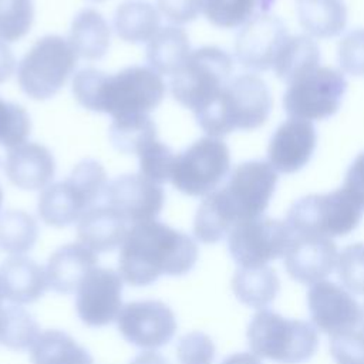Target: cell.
Listing matches in <instances>:
<instances>
[{
    "instance_id": "f907efd6",
    "label": "cell",
    "mask_w": 364,
    "mask_h": 364,
    "mask_svg": "<svg viewBox=\"0 0 364 364\" xmlns=\"http://www.w3.org/2000/svg\"><path fill=\"white\" fill-rule=\"evenodd\" d=\"M91 1H95V3H101V1H105V0H91Z\"/></svg>"
},
{
    "instance_id": "30bf717a",
    "label": "cell",
    "mask_w": 364,
    "mask_h": 364,
    "mask_svg": "<svg viewBox=\"0 0 364 364\" xmlns=\"http://www.w3.org/2000/svg\"><path fill=\"white\" fill-rule=\"evenodd\" d=\"M346 88V78L338 70L318 65L289 84L283 107L290 118L324 119L338 109Z\"/></svg>"
},
{
    "instance_id": "9a60e30c",
    "label": "cell",
    "mask_w": 364,
    "mask_h": 364,
    "mask_svg": "<svg viewBox=\"0 0 364 364\" xmlns=\"http://www.w3.org/2000/svg\"><path fill=\"white\" fill-rule=\"evenodd\" d=\"M104 198L127 222L142 223L155 220L165 202L161 185L141 173L121 175L107 183Z\"/></svg>"
},
{
    "instance_id": "f546056e",
    "label": "cell",
    "mask_w": 364,
    "mask_h": 364,
    "mask_svg": "<svg viewBox=\"0 0 364 364\" xmlns=\"http://www.w3.org/2000/svg\"><path fill=\"white\" fill-rule=\"evenodd\" d=\"M33 364H94L88 350L61 330L40 333L30 348Z\"/></svg>"
},
{
    "instance_id": "7c38bea8",
    "label": "cell",
    "mask_w": 364,
    "mask_h": 364,
    "mask_svg": "<svg viewBox=\"0 0 364 364\" xmlns=\"http://www.w3.org/2000/svg\"><path fill=\"white\" fill-rule=\"evenodd\" d=\"M117 327L131 344L155 350L168 344L176 333V317L171 307L159 300H138L122 306Z\"/></svg>"
},
{
    "instance_id": "ffe728a7",
    "label": "cell",
    "mask_w": 364,
    "mask_h": 364,
    "mask_svg": "<svg viewBox=\"0 0 364 364\" xmlns=\"http://www.w3.org/2000/svg\"><path fill=\"white\" fill-rule=\"evenodd\" d=\"M95 206L88 195L70 178L50 183L38 196L37 210L46 225L65 228L78 222L80 218Z\"/></svg>"
},
{
    "instance_id": "ee69618b",
    "label": "cell",
    "mask_w": 364,
    "mask_h": 364,
    "mask_svg": "<svg viewBox=\"0 0 364 364\" xmlns=\"http://www.w3.org/2000/svg\"><path fill=\"white\" fill-rule=\"evenodd\" d=\"M343 188L364 209V152L350 165Z\"/></svg>"
},
{
    "instance_id": "484cf974",
    "label": "cell",
    "mask_w": 364,
    "mask_h": 364,
    "mask_svg": "<svg viewBox=\"0 0 364 364\" xmlns=\"http://www.w3.org/2000/svg\"><path fill=\"white\" fill-rule=\"evenodd\" d=\"M159 11L145 0H127L114 14L117 36L132 44L149 41L159 30Z\"/></svg>"
},
{
    "instance_id": "d4e9b609",
    "label": "cell",
    "mask_w": 364,
    "mask_h": 364,
    "mask_svg": "<svg viewBox=\"0 0 364 364\" xmlns=\"http://www.w3.org/2000/svg\"><path fill=\"white\" fill-rule=\"evenodd\" d=\"M68 41L78 57L91 61L100 60L109 48L111 30L101 13L84 9L71 23Z\"/></svg>"
},
{
    "instance_id": "836d02e7",
    "label": "cell",
    "mask_w": 364,
    "mask_h": 364,
    "mask_svg": "<svg viewBox=\"0 0 364 364\" xmlns=\"http://www.w3.org/2000/svg\"><path fill=\"white\" fill-rule=\"evenodd\" d=\"M233 222L223 209L216 191L206 195L200 202L195 219H193V235L202 243H218L220 242L233 228Z\"/></svg>"
},
{
    "instance_id": "5b68a950",
    "label": "cell",
    "mask_w": 364,
    "mask_h": 364,
    "mask_svg": "<svg viewBox=\"0 0 364 364\" xmlns=\"http://www.w3.org/2000/svg\"><path fill=\"white\" fill-rule=\"evenodd\" d=\"M77 53L61 36H44L24 54L17 65V81L36 101L54 97L77 65Z\"/></svg>"
},
{
    "instance_id": "52a82bcc",
    "label": "cell",
    "mask_w": 364,
    "mask_h": 364,
    "mask_svg": "<svg viewBox=\"0 0 364 364\" xmlns=\"http://www.w3.org/2000/svg\"><path fill=\"white\" fill-rule=\"evenodd\" d=\"M166 92V85L155 70L144 65H131L114 75H104L97 112L112 118L139 115L154 111Z\"/></svg>"
},
{
    "instance_id": "8fae6325",
    "label": "cell",
    "mask_w": 364,
    "mask_h": 364,
    "mask_svg": "<svg viewBox=\"0 0 364 364\" xmlns=\"http://www.w3.org/2000/svg\"><path fill=\"white\" fill-rule=\"evenodd\" d=\"M291 237L286 222L260 216L235 225L228 235V247L240 267H262L284 256Z\"/></svg>"
},
{
    "instance_id": "1f68e13d",
    "label": "cell",
    "mask_w": 364,
    "mask_h": 364,
    "mask_svg": "<svg viewBox=\"0 0 364 364\" xmlns=\"http://www.w3.org/2000/svg\"><path fill=\"white\" fill-rule=\"evenodd\" d=\"M38 237L36 219L18 209H9L0 213V249L14 256L33 249Z\"/></svg>"
},
{
    "instance_id": "7bdbcfd3",
    "label": "cell",
    "mask_w": 364,
    "mask_h": 364,
    "mask_svg": "<svg viewBox=\"0 0 364 364\" xmlns=\"http://www.w3.org/2000/svg\"><path fill=\"white\" fill-rule=\"evenodd\" d=\"M158 11L175 24L193 21L203 10V0H156Z\"/></svg>"
},
{
    "instance_id": "2e32d148",
    "label": "cell",
    "mask_w": 364,
    "mask_h": 364,
    "mask_svg": "<svg viewBox=\"0 0 364 364\" xmlns=\"http://www.w3.org/2000/svg\"><path fill=\"white\" fill-rule=\"evenodd\" d=\"M283 21L272 14H257L247 20L236 36L235 55L249 70L264 71L273 67L287 37Z\"/></svg>"
},
{
    "instance_id": "4fadbf2b",
    "label": "cell",
    "mask_w": 364,
    "mask_h": 364,
    "mask_svg": "<svg viewBox=\"0 0 364 364\" xmlns=\"http://www.w3.org/2000/svg\"><path fill=\"white\" fill-rule=\"evenodd\" d=\"M122 277L105 267L92 269L77 289L75 310L88 327H104L117 320L122 309Z\"/></svg>"
},
{
    "instance_id": "bcb514c9",
    "label": "cell",
    "mask_w": 364,
    "mask_h": 364,
    "mask_svg": "<svg viewBox=\"0 0 364 364\" xmlns=\"http://www.w3.org/2000/svg\"><path fill=\"white\" fill-rule=\"evenodd\" d=\"M220 364H263L260 357H257L253 353L242 351V353H233L228 355Z\"/></svg>"
},
{
    "instance_id": "603a6c76",
    "label": "cell",
    "mask_w": 364,
    "mask_h": 364,
    "mask_svg": "<svg viewBox=\"0 0 364 364\" xmlns=\"http://www.w3.org/2000/svg\"><path fill=\"white\" fill-rule=\"evenodd\" d=\"M127 232V220L109 205L90 208L77 225L80 243L95 253L115 250L122 245Z\"/></svg>"
},
{
    "instance_id": "f6af8a7d",
    "label": "cell",
    "mask_w": 364,
    "mask_h": 364,
    "mask_svg": "<svg viewBox=\"0 0 364 364\" xmlns=\"http://www.w3.org/2000/svg\"><path fill=\"white\" fill-rule=\"evenodd\" d=\"M16 68V58L7 43L0 40V84L10 78Z\"/></svg>"
},
{
    "instance_id": "60d3db41",
    "label": "cell",
    "mask_w": 364,
    "mask_h": 364,
    "mask_svg": "<svg viewBox=\"0 0 364 364\" xmlns=\"http://www.w3.org/2000/svg\"><path fill=\"white\" fill-rule=\"evenodd\" d=\"M330 353L336 364H364V328L331 336Z\"/></svg>"
},
{
    "instance_id": "7dc6e473",
    "label": "cell",
    "mask_w": 364,
    "mask_h": 364,
    "mask_svg": "<svg viewBox=\"0 0 364 364\" xmlns=\"http://www.w3.org/2000/svg\"><path fill=\"white\" fill-rule=\"evenodd\" d=\"M129 364H169V363L159 353H155L154 350H146L139 353Z\"/></svg>"
},
{
    "instance_id": "44dd1931",
    "label": "cell",
    "mask_w": 364,
    "mask_h": 364,
    "mask_svg": "<svg viewBox=\"0 0 364 364\" xmlns=\"http://www.w3.org/2000/svg\"><path fill=\"white\" fill-rule=\"evenodd\" d=\"M97 253L82 243H68L48 257L46 274L48 287L61 294L75 293L84 277L97 267Z\"/></svg>"
},
{
    "instance_id": "681fc988",
    "label": "cell",
    "mask_w": 364,
    "mask_h": 364,
    "mask_svg": "<svg viewBox=\"0 0 364 364\" xmlns=\"http://www.w3.org/2000/svg\"><path fill=\"white\" fill-rule=\"evenodd\" d=\"M1 202H3V191L0 188V206H1Z\"/></svg>"
},
{
    "instance_id": "816d5d0a",
    "label": "cell",
    "mask_w": 364,
    "mask_h": 364,
    "mask_svg": "<svg viewBox=\"0 0 364 364\" xmlns=\"http://www.w3.org/2000/svg\"><path fill=\"white\" fill-rule=\"evenodd\" d=\"M363 324H364V316H363Z\"/></svg>"
},
{
    "instance_id": "3957f363",
    "label": "cell",
    "mask_w": 364,
    "mask_h": 364,
    "mask_svg": "<svg viewBox=\"0 0 364 364\" xmlns=\"http://www.w3.org/2000/svg\"><path fill=\"white\" fill-rule=\"evenodd\" d=\"M246 336L253 354L279 364H301L318 347V334L311 323L287 318L269 309L252 317Z\"/></svg>"
},
{
    "instance_id": "ab89813d",
    "label": "cell",
    "mask_w": 364,
    "mask_h": 364,
    "mask_svg": "<svg viewBox=\"0 0 364 364\" xmlns=\"http://www.w3.org/2000/svg\"><path fill=\"white\" fill-rule=\"evenodd\" d=\"M216 347L213 340L202 331H191L182 336L176 344L179 364H213Z\"/></svg>"
},
{
    "instance_id": "d6a6232c",
    "label": "cell",
    "mask_w": 364,
    "mask_h": 364,
    "mask_svg": "<svg viewBox=\"0 0 364 364\" xmlns=\"http://www.w3.org/2000/svg\"><path fill=\"white\" fill-rule=\"evenodd\" d=\"M40 336L36 318L18 304L3 306L0 311V344L11 350L31 348Z\"/></svg>"
},
{
    "instance_id": "ac0fdd59",
    "label": "cell",
    "mask_w": 364,
    "mask_h": 364,
    "mask_svg": "<svg viewBox=\"0 0 364 364\" xmlns=\"http://www.w3.org/2000/svg\"><path fill=\"white\" fill-rule=\"evenodd\" d=\"M316 141V129L310 121L289 118L270 138L267 162L276 172L294 173L310 161Z\"/></svg>"
},
{
    "instance_id": "d6986e66",
    "label": "cell",
    "mask_w": 364,
    "mask_h": 364,
    "mask_svg": "<svg viewBox=\"0 0 364 364\" xmlns=\"http://www.w3.org/2000/svg\"><path fill=\"white\" fill-rule=\"evenodd\" d=\"M4 172L18 189L40 191L51 183L55 173V161L44 145L24 142L9 149Z\"/></svg>"
},
{
    "instance_id": "6da1fadb",
    "label": "cell",
    "mask_w": 364,
    "mask_h": 364,
    "mask_svg": "<svg viewBox=\"0 0 364 364\" xmlns=\"http://www.w3.org/2000/svg\"><path fill=\"white\" fill-rule=\"evenodd\" d=\"M198 256V245L189 235L155 219L128 229L118 256V273L134 287L148 286L164 274L189 273Z\"/></svg>"
},
{
    "instance_id": "74e56055",
    "label": "cell",
    "mask_w": 364,
    "mask_h": 364,
    "mask_svg": "<svg viewBox=\"0 0 364 364\" xmlns=\"http://www.w3.org/2000/svg\"><path fill=\"white\" fill-rule=\"evenodd\" d=\"M139 173L152 182L162 185L171 179L176 155L164 142L155 139L148 144L138 155Z\"/></svg>"
},
{
    "instance_id": "e0dca14e",
    "label": "cell",
    "mask_w": 364,
    "mask_h": 364,
    "mask_svg": "<svg viewBox=\"0 0 364 364\" xmlns=\"http://www.w3.org/2000/svg\"><path fill=\"white\" fill-rule=\"evenodd\" d=\"M284 269L303 284H314L327 277L337 264V246L330 237L293 235L286 253Z\"/></svg>"
},
{
    "instance_id": "ba28073f",
    "label": "cell",
    "mask_w": 364,
    "mask_h": 364,
    "mask_svg": "<svg viewBox=\"0 0 364 364\" xmlns=\"http://www.w3.org/2000/svg\"><path fill=\"white\" fill-rule=\"evenodd\" d=\"M230 169L228 145L215 136L195 141L175 158L171 182L189 196H206L216 191Z\"/></svg>"
},
{
    "instance_id": "8992f818",
    "label": "cell",
    "mask_w": 364,
    "mask_h": 364,
    "mask_svg": "<svg viewBox=\"0 0 364 364\" xmlns=\"http://www.w3.org/2000/svg\"><path fill=\"white\" fill-rule=\"evenodd\" d=\"M233 61L213 46L200 47L189 54L178 73L172 75L171 92L183 107L199 112L208 107L230 81Z\"/></svg>"
},
{
    "instance_id": "f35d334b",
    "label": "cell",
    "mask_w": 364,
    "mask_h": 364,
    "mask_svg": "<svg viewBox=\"0 0 364 364\" xmlns=\"http://www.w3.org/2000/svg\"><path fill=\"white\" fill-rule=\"evenodd\" d=\"M336 267L343 287L364 296V243L346 246L337 257Z\"/></svg>"
},
{
    "instance_id": "e575fe53",
    "label": "cell",
    "mask_w": 364,
    "mask_h": 364,
    "mask_svg": "<svg viewBox=\"0 0 364 364\" xmlns=\"http://www.w3.org/2000/svg\"><path fill=\"white\" fill-rule=\"evenodd\" d=\"M33 0H0V40L14 43L24 37L33 24Z\"/></svg>"
},
{
    "instance_id": "4dcf8cb0",
    "label": "cell",
    "mask_w": 364,
    "mask_h": 364,
    "mask_svg": "<svg viewBox=\"0 0 364 364\" xmlns=\"http://www.w3.org/2000/svg\"><path fill=\"white\" fill-rule=\"evenodd\" d=\"M109 139L114 148L122 154L138 155L156 138V125L148 114L112 118Z\"/></svg>"
},
{
    "instance_id": "d590c367",
    "label": "cell",
    "mask_w": 364,
    "mask_h": 364,
    "mask_svg": "<svg viewBox=\"0 0 364 364\" xmlns=\"http://www.w3.org/2000/svg\"><path fill=\"white\" fill-rule=\"evenodd\" d=\"M260 0H203V13L216 27L235 28L252 18Z\"/></svg>"
},
{
    "instance_id": "5bb4252c",
    "label": "cell",
    "mask_w": 364,
    "mask_h": 364,
    "mask_svg": "<svg viewBox=\"0 0 364 364\" xmlns=\"http://www.w3.org/2000/svg\"><path fill=\"white\" fill-rule=\"evenodd\" d=\"M307 306L316 328L330 336L357 328L364 316L361 304L344 287L327 280L311 284Z\"/></svg>"
},
{
    "instance_id": "7a4b0ae2",
    "label": "cell",
    "mask_w": 364,
    "mask_h": 364,
    "mask_svg": "<svg viewBox=\"0 0 364 364\" xmlns=\"http://www.w3.org/2000/svg\"><path fill=\"white\" fill-rule=\"evenodd\" d=\"M272 100L262 78L243 74L230 80L220 94L195 114L208 136L220 138L233 131H252L269 118Z\"/></svg>"
},
{
    "instance_id": "7402d4cb",
    "label": "cell",
    "mask_w": 364,
    "mask_h": 364,
    "mask_svg": "<svg viewBox=\"0 0 364 364\" xmlns=\"http://www.w3.org/2000/svg\"><path fill=\"white\" fill-rule=\"evenodd\" d=\"M0 287L13 304L34 303L48 289L46 267L26 256H11L0 264Z\"/></svg>"
},
{
    "instance_id": "4316f807",
    "label": "cell",
    "mask_w": 364,
    "mask_h": 364,
    "mask_svg": "<svg viewBox=\"0 0 364 364\" xmlns=\"http://www.w3.org/2000/svg\"><path fill=\"white\" fill-rule=\"evenodd\" d=\"M232 290L240 303L262 310L276 299L280 280L267 266L239 267L232 277Z\"/></svg>"
},
{
    "instance_id": "83f0119b",
    "label": "cell",
    "mask_w": 364,
    "mask_h": 364,
    "mask_svg": "<svg viewBox=\"0 0 364 364\" xmlns=\"http://www.w3.org/2000/svg\"><path fill=\"white\" fill-rule=\"evenodd\" d=\"M297 17L310 37L328 38L343 31L347 10L343 0H297Z\"/></svg>"
},
{
    "instance_id": "8d00e7d4",
    "label": "cell",
    "mask_w": 364,
    "mask_h": 364,
    "mask_svg": "<svg viewBox=\"0 0 364 364\" xmlns=\"http://www.w3.org/2000/svg\"><path fill=\"white\" fill-rule=\"evenodd\" d=\"M30 129L27 111L18 104L0 98V145L11 149L24 144Z\"/></svg>"
},
{
    "instance_id": "277c9868",
    "label": "cell",
    "mask_w": 364,
    "mask_h": 364,
    "mask_svg": "<svg viewBox=\"0 0 364 364\" xmlns=\"http://www.w3.org/2000/svg\"><path fill=\"white\" fill-rule=\"evenodd\" d=\"M364 209L341 186L328 193L300 198L287 212L286 223L293 235L340 237L351 233L361 222Z\"/></svg>"
},
{
    "instance_id": "9c48e42d",
    "label": "cell",
    "mask_w": 364,
    "mask_h": 364,
    "mask_svg": "<svg viewBox=\"0 0 364 364\" xmlns=\"http://www.w3.org/2000/svg\"><path fill=\"white\" fill-rule=\"evenodd\" d=\"M277 172L269 162L247 161L237 165L226 185L216 189L222 205L237 225L263 215L274 193Z\"/></svg>"
},
{
    "instance_id": "cb8c5ba5",
    "label": "cell",
    "mask_w": 364,
    "mask_h": 364,
    "mask_svg": "<svg viewBox=\"0 0 364 364\" xmlns=\"http://www.w3.org/2000/svg\"><path fill=\"white\" fill-rule=\"evenodd\" d=\"M189 54V37L183 28L176 26L161 27L146 46L148 64L161 75L178 73Z\"/></svg>"
},
{
    "instance_id": "b9f144b4",
    "label": "cell",
    "mask_w": 364,
    "mask_h": 364,
    "mask_svg": "<svg viewBox=\"0 0 364 364\" xmlns=\"http://www.w3.org/2000/svg\"><path fill=\"white\" fill-rule=\"evenodd\" d=\"M338 63L344 73L364 75V28L348 33L340 41Z\"/></svg>"
},
{
    "instance_id": "f1b7e54d",
    "label": "cell",
    "mask_w": 364,
    "mask_h": 364,
    "mask_svg": "<svg viewBox=\"0 0 364 364\" xmlns=\"http://www.w3.org/2000/svg\"><path fill=\"white\" fill-rule=\"evenodd\" d=\"M318 47L310 36H287L276 55L273 68L282 81L291 84L299 77L318 67Z\"/></svg>"
},
{
    "instance_id": "c3c4849f",
    "label": "cell",
    "mask_w": 364,
    "mask_h": 364,
    "mask_svg": "<svg viewBox=\"0 0 364 364\" xmlns=\"http://www.w3.org/2000/svg\"><path fill=\"white\" fill-rule=\"evenodd\" d=\"M3 300H4V296H3V291H1V287H0V311L3 309Z\"/></svg>"
}]
</instances>
